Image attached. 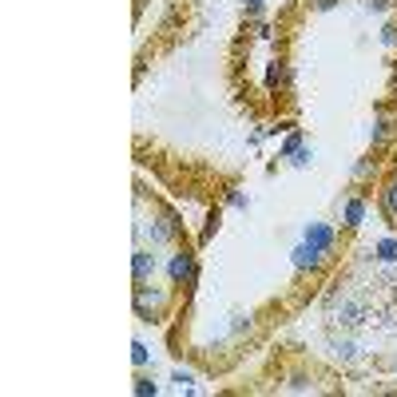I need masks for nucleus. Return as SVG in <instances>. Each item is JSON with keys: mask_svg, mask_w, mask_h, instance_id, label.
Instances as JSON below:
<instances>
[{"mask_svg": "<svg viewBox=\"0 0 397 397\" xmlns=\"http://www.w3.org/2000/svg\"><path fill=\"white\" fill-rule=\"evenodd\" d=\"M163 310H167V294L155 290L151 282H136V314L143 322H159Z\"/></svg>", "mask_w": 397, "mask_h": 397, "instance_id": "obj_1", "label": "nucleus"}, {"mask_svg": "<svg viewBox=\"0 0 397 397\" xmlns=\"http://www.w3.org/2000/svg\"><path fill=\"white\" fill-rule=\"evenodd\" d=\"M366 322V306L354 302L349 294H334L330 298V326H342V330H354V326Z\"/></svg>", "mask_w": 397, "mask_h": 397, "instance_id": "obj_2", "label": "nucleus"}, {"mask_svg": "<svg viewBox=\"0 0 397 397\" xmlns=\"http://www.w3.org/2000/svg\"><path fill=\"white\" fill-rule=\"evenodd\" d=\"M167 278L171 286H195L198 282V262L191 250H171V259H167Z\"/></svg>", "mask_w": 397, "mask_h": 397, "instance_id": "obj_3", "label": "nucleus"}, {"mask_svg": "<svg viewBox=\"0 0 397 397\" xmlns=\"http://www.w3.org/2000/svg\"><path fill=\"white\" fill-rule=\"evenodd\" d=\"M302 243H310L314 250H322L326 259H334L338 250V231L330 223H318V219H310V223L302 226Z\"/></svg>", "mask_w": 397, "mask_h": 397, "instance_id": "obj_4", "label": "nucleus"}, {"mask_svg": "<svg viewBox=\"0 0 397 397\" xmlns=\"http://www.w3.org/2000/svg\"><path fill=\"white\" fill-rule=\"evenodd\" d=\"M290 262H294V270H310L314 274V270H322L330 259H326L322 250H314L310 243H298V247L290 250Z\"/></svg>", "mask_w": 397, "mask_h": 397, "instance_id": "obj_5", "label": "nucleus"}, {"mask_svg": "<svg viewBox=\"0 0 397 397\" xmlns=\"http://www.w3.org/2000/svg\"><path fill=\"white\" fill-rule=\"evenodd\" d=\"M155 270H159V259H155L151 250L136 247V254H131V278H136V282H151Z\"/></svg>", "mask_w": 397, "mask_h": 397, "instance_id": "obj_6", "label": "nucleus"}, {"mask_svg": "<svg viewBox=\"0 0 397 397\" xmlns=\"http://www.w3.org/2000/svg\"><path fill=\"white\" fill-rule=\"evenodd\" d=\"M366 215H370V203H366V195H349L346 203H342V226H361L366 223Z\"/></svg>", "mask_w": 397, "mask_h": 397, "instance_id": "obj_7", "label": "nucleus"}, {"mask_svg": "<svg viewBox=\"0 0 397 397\" xmlns=\"http://www.w3.org/2000/svg\"><path fill=\"white\" fill-rule=\"evenodd\" d=\"M330 349H334V358L338 361H358L361 358V346L354 342V338H330Z\"/></svg>", "mask_w": 397, "mask_h": 397, "instance_id": "obj_8", "label": "nucleus"}, {"mask_svg": "<svg viewBox=\"0 0 397 397\" xmlns=\"http://www.w3.org/2000/svg\"><path fill=\"white\" fill-rule=\"evenodd\" d=\"M373 254H377V262H385V266H397V235H382L373 243Z\"/></svg>", "mask_w": 397, "mask_h": 397, "instance_id": "obj_9", "label": "nucleus"}, {"mask_svg": "<svg viewBox=\"0 0 397 397\" xmlns=\"http://www.w3.org/2000/svg\"><path fill=\"white\" fill-rule=\"evenodd\" d=\"M382 211L389 215V219H397V179H389V183L382 187Z\"/></svg>", "mask_w": 397, "mask_h": 397, "instance_id": "obj_10", "label": "nucleus"}, {"mask_svg": "<svg viewBox=\"0 0 397 397\" xmlns=\"http://www.w3.org/2000/svg\"><path fill=\"white\" fill-rule=\"evenodd\" d=\"M385 139H389V120L382 115V120H373V127H370V143L373 147H382Z\"/></svg>", "mask_w": 397, "mask_h": 397, "instance_id": "obj_11", "label": "nucleus"}, {"mask_svg": "<svg viewBox=\"0 0 397 397\" xmlns=\"http://www.w3.org/2000/svg\"><path fill=\"white\" fill-rule=\"evenodd\" d=\"M310 159H314V151L306 147V143H298V147L290 151V155H286V163H290V167H306Z\"/></svg>", "mask_w": 397, "mask_h": 397, "instance_id": "obj_12", "label": "nucleus"}, {"mask_svg": "<svg viewBox=\"0 0 397 397\" xmlns=\"http://www.w3.org/2000/svg\"><path fill=\"white\" fill-rule=\"evenodd\" d=\"M370 175H377V159H361L358 167H354V183H366Z\"/></svg>", "mask_w": 397, "mask_h": 397, "instance_id": "obj_13", "label": "nucleus"}, {"mask_svg": "<svg viewBox=\"0 0 397 397\" xmlns=\"http://www.w3.org/2000/svg\"><path fill=\"white\" fill-rule=\"evenodd\" d=\"M131 389H136V397H155V394H159V385L151 382V377H136Z\"/></svg>", "mask_w": 397, "mask_h": 397, "instance_id": "obj_14", "label": "nucleus"}, {"mask_svg": "<svg viewBox=\"0 0 397 397\" xmlns=\"http://www.w3.org/2000/svg\"><path fill=\"white\" fill-rule=\"evenodd\" d=\"M226 203H231L235 211H247V207H250V195H247V191H226Z\"/></svg>", "mask_w": 397, "mask_h": 397, "instance_id": "obj_15", "label": "nucleus"}, {"mask_svg": "<svg viewBox=\"0 0 397 397\" xmlns=\"http://www.w3.org/2000/svg\"><path fill=\"white\" fill-rule=\"evenodd\" d=\"M298 143H302V131H290V136L282 139V147H278V159H286V155L298 147Z\"/></svg>", "mask_w": 397, "mask_h": 397, "instance_id": "obj_16", "label": "nucleus"}, {"mask_svg": "<svg viewBox=\"0 0 397 397\" xmlns=\"http://www.w3.org/2000/svg\"><path fill=\"white\" fill-rule=\"evenodd\" d=\"M171 382L179 385V389H191V385H195V373H191V370H175Z\"/></svg>", "mask_w": 397, "mask_h": 397, "instance_id": "obj_17", "label": "nucleus"}, {"mask_svg": "<svg viewBox=\"0 0 397 397\" xmlns=\"http://www.w3.org/2000/svg\"><path fill=\"white\" fill-rule=\"evenodd\" d=\"M131 361H136L139 370H143V366L151 361V354H147V346H143V342H136V346H131Z\"/></svg>", "mask_w": 397, "mask_h": 397, "instance_id": "obj_18", "label": "nucleus"}, {"mask_svg": "<svg viewBox=\"0 0 397 397\" xmlns=\"http://www.w3.org/2000/svg\"><path fill=\"white\" fill-rule=\"evenodd\" d=\"M243 4H247V16H254V20L266 13V0H243Z\"/></svg>", "mask_w": 397, "mask_h": 397, "instance_id": "obj_19", "label": "nucleus"}, {"mask_svg": "<svg viewBox=\"0 0 397 397\" xmlns=\"http://www.w3.org/2000/svg\"><path fill=\"white\" fill-rule=\"evenodd\" d=\"M382 44H385V48H394V44H397V24H385L382 28Z\"/></svg>", "mask_w": 397, "mask_h": 397, "instance_id": "obj_20", "label": "nucleus"}, {"mask_svg": "<svg viewBox=\"0 0 397 397\" xmlns=\"http://www.w3.org/2000/svg\"><path fill=\"white\" fill-rule=\"evenodd\" d=\"M286 389H294V394H306V389H314V385L306 382V377H290V385H286Z\"/></svg>", "mask_w": 397, "mask_h": 397, "instance_id": "obj_21", "label": "nucleus"}, {"mask_svg": "<svg viewBox=\"0 0 397 397\" xmlns=\"http://www.w3.org/2000/svg\"><path fill=\"white\" fill-rule=\"evenodd\" d=\"M370 13H389V0H366Z\"/></svg>", "mask_w": 397, "mask_h": 397, "instance_id": "obj_22", "label": "nucleus"}, {"mask_svg": "<svg viewBox=\"0 0 397 397\" xmlns=\"http://www.w3.org/2000/svg\"><path fill=\"white\" fill-rule=\"evenodd\" d=\"M330 8H338V0H314V13H330Z\"/></svg>", "mask_w": 397, "mask_h": 397, "instance_id": "obj_23", "label": "nucleus"}]
</instances>
